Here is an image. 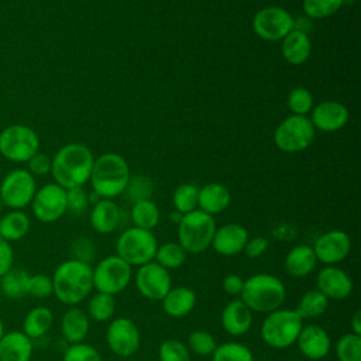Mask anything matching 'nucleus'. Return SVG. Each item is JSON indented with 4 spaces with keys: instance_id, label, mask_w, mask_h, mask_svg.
<instances>
[{
    "instance_id": "f257e3e1",
    "label": "nucleus",
    "mask_w": 361,
    "mask_h": 361,
    "mask_svg": "<svg viewBox=\"0 0 361 361\" xmlns=\"http://www.w3.org/2000/svg\"><path fill=\"white\" fill-rule=\"evenodd\" d=\"M94 164L93 152L80 142H71L61 147L51 159V175L56 185L63 189L83 186L92 173Z\"/></svg>"
},
{
    "instance_id": "f03ea898",
    "label": "nucleus",
    "mask_w": 361,
    "mask_h": 361,
    "mask_svg": "<svg viewBox=\"0 0 361 361\" xmlns=\"http://www.w3.org/2000/svg\"><path fill=\"white\" fill-rule=\"evenodd\" d=\"M55 298L68 306H75L85 300L93 289V268L89 262L66 259L61 262L52 276Z\"/></svg>"
},
{
    "instance_id": "7ed1b4c3",
    "label": "nucleus",
    "mask_w": 361,
    "mask_h": 361,
    "mask_svg": "<svg viewBox=\"0 0 361 361\" xmlns=\"http://www.w3.org/2000/svg\"><path fill=\"white\" fill-rule=\"evenodd\" d=\"M90 183L93 192L102 199H113L121 195L130 180L127 161L117 152H106L94 159Z\"/></svg>"
},
{
    "instance_id": "20e7f679",
    "label": "nucleus",
    "mask_w": 361,
    "mask_h": 361,
    "mask_svg": "<svg viewBox=\"0 0 361 361\" xmlns=\"http://www.w3.org/2000/svg\"><path fill=\"white\" fill-rule=\"evenodd\" d=\"M286 288L282 281L271 274H255L244 279L240 299L252 312L269 313L283 303Z\"/></svg>"
},
{
    "instance_id": "39448f33",
    "label": "nucleus",
    "mask_w": 361,
    "mask_h": 361,
    "mask_svg": "<svg viewBox=\"0 0 361 361\" xmlns=\"http://www.w3.org/2000/svg\"><path fill=\"white\" fill-rule=\"evenodd\" d=\"M303 320L295 309H275L267 313L261 324V337L272 348L282 350L296 343Z\"/></svg>"
},
{
    "instance_id": "423d86ee",
    "label": "nucleus",
    "mask_w": 361,
    "mask_h": 361,
    "mask_svg": "<svg viewBox=\"0 0 361 361\" xmlns=\"http://www.w3.org/2000/svg\"><path fill=\"white\" fill-rule=\"evenodd\" d=\"M216 228L214 217L196 209L182 214L178 223V243L188 254H200L212 245Z\"/></svg>"
},
{
    "instance_id": "0eeeda50",
    "label": "nucleus",
    "mask_w": 361,
    "mask_h": 361,
    "mask_svg": "<svg viewBox=\"0 0 361 361\" xmlns=\"http://www.w3.org/2000/svg\"><path fill=\"white\" fill-rule=\"evenodd\" d=\"M158 241L152 231L130 227L124 230L116 243L117 255L131 267H141L154 261Z\"/></svg>"
},
{
    "instance_id": "6e6552de",
    "label": "nucleus",
    "mask_w": 361,
    "mask_h": 361,
    "mask_svg": "<svg viewBox=\"0 0 361 361\" xmlns=\"http://www.w3.org/2000/svg\"><path fill=\"white\" fill-rule=\"evenodd\" d=\"M39 151V137L25 124H10L0 131V154L11 162H27Z\"/></svg>"
},
{
    "instance_id": "1a4fd4ad",
    "label": "nucleus",
    "mask_w": 361,
    "mask_h": 361,
    "mask_svg": "<svg viewBox=\"0 0 361 361\" xmlns=\"http://www.w3.org/2000/svg\"><path fill=\"white\" fill-rule=\"evenodd\" d=\"M316 130L306 116L292 114L282 120L274 133L275 145L288 154L306 149L314 140Z\"/></svg>"
},
{
    "instance_id": "9d476101",
    "label": "nucleus",
    "mask_w": 361,
    "mask_h": 361,
    "mask_svg": "<svg viewBox=\"0 0 361 361\" xmlns=\"http://www.w3.org/2000/svg\"><path fill=\"white\" fill-rule=\"evenodd\" d=\"M131 265L117 254L107 255L93 268V288L97 292L114 296L124 290L133 276Z\"/></svg>"
},
{
    "instance_id": "9b49d317",
    "label": "nucleus",
    "mask_w": 361,
    "mask_h": 361,
    "mask_svg": "<svg viewBox=\"0 0 361 361\" xmlns=\"http://www.w3.org/2000/svg\"><path fill=\"white\" fill-rule=\"evenodd\" d=\"M37 192L35 178L24 168H16L4 175L0 183V199L4 207L11 210H23Z\"/></svg>"
},
{
    "instance_id": "f8f14e48",
    "label": "nucleus",
    "mask_w": 361,
    "mask_h": 361,
    "mask_svg": "<svg viewBox=\"0 0 361 361\" xmlns=\"http://www.w3.org/2000/svg\"><path fill=\"white\" fill-rule=\"evenodd\" d=\"M293 27L295 18L279 6L264 7L252 18V30L264 41H282Z\"/></svg>"
},
{
    "instance_id": "ddd939ff",
    "label": "nucleus",
    "mask_w": 361,
    "mask_h": 361,
    "mask_svg": "<svg viewBox=\"0 0 361 361\" xmlns=\"http://www.w3.org/2000/svg\"><path fill=\"white\" fill-rule=\"evenodd\" d=\"M31 210L37 220L41 223H54L59 220L66 212V189L52 183H45L37 189L32 200Z\"/></svg>"
},
{
    "instance_id": "4468645a",
    "label": "nucleus",
    "mask_w": 361,
    "mask_h": 361,
    "mask_svg": "<svg viewBox=\"0 0 361 361\" xmlns=\"http://www.w3.org/2000/svg\"><path fill=\"white\" fill-rule=\"evenodd\" d=\"M109 348L118 357L134 355L141 344V334L137 324L128 317L113 319L106 329Z\"/></svg>"
},
{
    "instance_id": "2eb2a0df",
    "label": "nucleus",
    "mask_w": 361,
    "mask_h": 361,
    "mask_svg": "<svg viewBox=\"0 0 361 361\" xmlns=\"http://www.w3.org/2000/svg\"><path fill=\"white\" fill-rule=\"evenodd\" d=\"M135 286L148 300H161L172 288V278L168 269L155 261L138 267L135 272Z\"/></svg>"
},
{
    "instance_id": "dca6fc26",
    "label": "nucleus",
    "mask_w": 361,
    "mask_h": 361,
    "mask_svg": "<svg viewBox=\"0 0 361 361\" xmlns=\"http://www.w3.org/2000/svg\"><path fill=\"white\" fill-rule=\"evenodd\" d=\"M312 248L317 261L324 265H336L350 254L351 238L343 230H330L319 235Z\"/></svg>"
},
{
    "instance_id": "f3484780",
    "label": "nucleus",
    "mask_w": 361,
    "mask_h": 361,
    "mask_svg": "<svg viewBox=\"0 0 361 361\" xmlns=\"http://www.w3.org/2000/svg\"><path fill=\"white\" fill-rule=\"evenodd\" d=\"M316 289L327 299L341 300L351 295L353 281L344 269L336 265H326L316 276Z\"/></svg>"
},
{
    "instance_id": "a211bd4d",
    "label": "nucleus",
    "mask_w": 361,
    "mask_h": 361,
    "mask_svg": "<svg viewBox=\"0 0 361 361\" xmlns=\"http://www.w3.org/2000/svg\"><path fill=\"white\" fill-rule=\"evenodd\" d=\"M312 116L309 117L314 130L323 133H334L341 130L348 121V109L334 100L322 102L312 109Z\"/></svg>"
},
{
    "instance_id": "6ab92c4d",
    "label": "nucleus",
    "mask_w": 361,
    "mask_h": 361,
    "mask_svg": "<svg viewBox=\"0 0 361 361\" xmlns=\"http://www.w3.org/2000/svg\"><path fill=\"white\" fill-rule=\"evenodd\" d=\"M296 344L299 351L309 360L324 358L331 348V340L329 333L319 324H306L302 327Z\"/></svg>"
},
{
    "instance_id": "aec40b11",
    "label": "nucleus",
    "mask_w": 361,
    "mask_h": 361,
    "mask_svg": "<svg viewBox=\"0 0 361 361\" xmlns=\"http://www.w3.org/2000/svg\"><path fill=\"white\" fill-rule=\"evenodd\" d=\"M248 241V231L244 226L237 223H227L216 228L212 247L224 257H233L243 252L245 243Z\"/></svg>"
},
{
    "instance_id": "412c9836",
    "label": "nucleus",
    "mask_w": 361,
    "mask_h": 361,
    "mask_svg": "<svg viewBox=\"0 0 361 361\" xmlns=\"http://www.w3.org/2000/svg\"><path fill=\"white\" fill-rule=\"evenodd\" d=\"M252 320V310L241 299L230 300L220 314L223 330L234 337L245 334L251 329Z\"/></svg>"
},
{
    "instance_id": "4be33fe9",
    "label": "nucleus",
    "mask_w": 361,
    "mask_h": 361,
    "mask_svg": "<svg viewBox=\"0 0 361 361\" xmlns=\"http://www.w3.org/2000/svg\"><path fill=\"white\" fill-rule=\"evenodd\" d=\"M32 351V340L23 331H4L0 338V361H30Z\"/></svg>"
},
{
    "instance_id": "5701e85b",
    "label": "nucleus",
    "mask_w": 361,
    "mask_h": 361,
    "mask_svg": "<svg viewBox=\"0 0 361 361\" xmlns=\"http://www.w3.org/2000/svg\"><path fill=\"white\" fill-rule=\"evenodd\" d=\"M90 319L86 310L71 306L61 319V333L65 341L69 344L83 343L86 336L89 334Z\"/></svg>"
},
{
    "instance_id": "b1692460",
    "label": "nucleus",
    "mask_w": 361,
    "mask_h": 361,
    "mask_svg": "<svg viewBox=\"0 0 361 361\" xmlns=\"http://www.w3.org/2000/svg\"><path fill=\"white\" fill-rule=\"evenodd\" d=\"M231 200L230 190L226 185L219 182H212L199 189L197 207L199 210L214 216L224 212Z\"/></svg>"
},
{
    "instance_id": "393cba45",
    "label": "nucleus",
    "mask_w": 361,
    "mask_h": 361,
    "mask_svg": "<svg viewBox=\"0 0 361 361\" xmlns=\"http://www.w3.org/2000/svg\"><path fill=\"white\" fill-rule=\"evenodd\" d=\"M161 303L164 312L168 316L173 319L185 317L193 310L196 305V293L188 286L171 288L169 292L161 299Z\"/></svg>"
},
{
    "instance_id": "a878e982",
    "label": "nucleus",
    "mask_w": 361,
    "mask_h": 361,
    "mask_svg": "<svg viewBox=\"0 0 361 361\" xmlns=\"http://www.w3.org/2000/svg\"><path fill=\"white\" fill-rule=\"evenodd\" d=\"M120 209L111 199H100L90 212V226L99 234H109L120 224Z\"/></svg>"
},
{
    "instance_id": "bb28decb",
    "label": "nucleus",
    "mask_w": 361,
    "mask_h": 361,
    "mask_svg": "<svg viewBox=\"0 0 361 361\" xmlns=\"http://www.w3.org/2000/svg\"><path fill=\"white\" fill-rule=\"evenodd\" d=\"M316 264L317 259L313 252V248L306 244H299L290 248L283 261L285 271L295 278L310 275L314 271Z\"/></svg>"
},
{
    "instance_id": "cd10ccee",
    "label": "nucleus",
    "mask_w": 361,
    "mask_h": 361,
    "mask_svg": "<svg viewBox=\"0 0 361 361\" xmlns=\"http://www.w3.org/2000/svg\"><path fill=\"white\" fill-rule=\"evenodd\" d=\"M281 49H282V56L288 63L296 65V66L305 63L312 51V42H310L309 34L293 28L282 39Z\"/></svg>"
},
{
    "instance_id": "c85d7f7f",
    "label": "nucleus",
    "mask_w": 361,
    "mask_h": 361,
    "mask_svg": "<svg viewBox=\"0 0 361 361\" xmlns=\"http://www.w3.org/2000/svg\"><path fill=\"white\" fill-rule=\"evenodd\" d=\"M30 227V217L23 210H10L0 217V237L8 243L24 238Z\"/></svg>"
},
{
    "instance_id": "c756f323",
    "label": "nucleus",
    "mask_w": 361,
    "mask_h": 361,
    "mask_svg": "<svg viewBox=\"0 0 361 361\" xmlns=\"http://www.w3.org/2000/svg\"><path fill=\"white\" fill-rule=\"evenodd\" d=\"M54 322V313L47 306H35L32 307L23 320V333L28 336L31 340H37L44 337Z\"/></svg>"
},
{
    "instance_id": "7c9ffc66",
    "label": "nucleus",
    "mask_w": 361,
    "mask_h": 361,
    "mask_svg": "<svg viewBox=\"0 0 361 361\" xmlns=\"http://www.w3.org/2000/svg\"><path fill=\"white\" fill-rule=\"evenodd\" d=\"M28 278H30V274L27 269L13 265L0 278V293L11 300L24 298L27 295Z\"/></svg>"
},
{
    "instance_id": "2f4dec72",
    "label": "nucleus",
    "mask_w": 361,
    "mask_h": 361,
    "mask_svg": "<svg viewBox=\"0 0 361 361\" xmlns=\"http://www.w3.org/2000/svg\"><path fill=\"white\" fill-rule=\"evenodd\" d=\"M327 307L329 299L317 289H310L300 296L295 312L300 316L302 320H312L320 317L327 310Z\"/></svg>"
},
{
    "instance_id": "473e14b6",
    "label": "nucleus",
    "mask_w": 361,
    "mask_h": 361,
    "mask_svg": "<svg viewBox=\"0 0 361 361\" xmlns=\"http://www.w3.org/2000/svg\"><path fill=\"white\" fill-rule=\"evenodd\" d=\"M131 220L134 227L151 231L159 223V209L151 199L135 202L131 207Z\"/></svg>"
},
{
    "instance_id": "72a5a7b5",
    "label": "nucleus",
    "mask_w": 361,
    "mask_h": 361,
    "mask_svg": "<svg viewBox=\"0 0 361 361\" xmlns=\"http://www.w3.org/2000/svg\"><path fill=\"white\" fill-rule=\"evenodd\" d=\"M114 312H116V300H114V296L111 295L96 292L87 300L86 313L90 320L107 322L113 317Z\"/></svg>"
},
{
    "instance_id": "f704fd0d",
    "label": "nucleus",
    "mask_w": 361,
    "mask_h": 361,
    "mask_svg": "<svg viewBox=\"0 0 361 361\" xmlns=\"http://www.w3.org/2000/svg\"><path fill=\"white\" fill-rule=\"evenodd\" d=\"M186 257H188V252L182 248L179 243L169 241L158 245L154 261L169 271V269H176L182 267L186 261Z\"/></svg>"
},
{
    "instance_id": "c9c22d12",
    "label": "nucleus",
    "mask_w": 361,
    "mask_h": 361,
    "mask_svg": "<svg viewBox=\"0 0 361 361\" xmlns=\"http://www.w3.org/2000/svg\"><path fill=\"white\" fill-rule=\"evenodd\" d=\"M212 361H254V355L245 344L227 341L214 348Z\"/></svg>"
},
{
    "instance_id": "e433bc0d",
    "label": "nucleus",
    "mask_w": 361,
    "mask_h": 361,
    "mask_svg": "<svg viewBox=\"0 0 361 361\" xmlns=\"http://www.w3.org/2000/svg\"><path fill=\"white\" fill-rule=\"evenodd\" d=\"M199 197V188L193 183H182L179 185L172 196L173 207L180 214H186L189 212L196 210Z\"/></svg>"
},
{
    "instance_id": "4c0bfd02",
    "label": "nucleus",
    "mask_w": 361,
    "mask_h": 361,
    "mask_svg": "<svg viewBox=\"0 0 361 361\" xmlns=\"http://www.w3.org/2000/svg\"><path fill=\"white\" fill-rule=\"evenodd\" d=\"M334 351L338 361H361V336L351 331L343 334L337 340Z\"/></svg>"
},
{
    "instance_id": "58836bf2",
    "label": "nucleus",
    "mask_w": 361,
    "mask_h": 361,
    "mask_svg": "<svg viewBox=\"0 0 361 361\" xmlns=\"http://www.w3.org/2000/svg\"><path fill=\"white\" fill-rule=\"evenodd\" d=\"M343 4H344V0H303L302 1V7L306 17L313 20H323L336 14Z\"/></svg>"
},
{
    "instance_id": "ea45409f",
    "label": "nucleus",
    "mask_w": 361,
    "mask_h": 361,
    "mask_svg": "<svg viewBox=\"0 0 361 361\" xmlns=\"http://www.w3.org/2000/svg\"><path fill=\"white\" fill-rule=\"evenodd\" d=\"M159 361H190V351L182 341L166 338L158 348Z\"/></svg>"
},
{
    "instance_id": "a19ab883",
    "label": "nucleus",
    "mask_w": 361,
    "mask_h": 361,
    "mask_svg": "<svg viewBox=\"0 0 361 361\" xmlns=\"http://www.w3.org/2000/svg\"><path fill=\"white\" fill-rule=\"evenodd\" d=\"M186 347L189 348V351L197 355H212V353L217 347V343L212 333L206 330H195L189 334Z\"/></svg>"
},
{
    "instance_id": "79ce46f5",
    "label": "nucleus",
    "mask_w": 361,
    "mask_h": 361,
    "mask_svg": "<svg viewBox=\"0 0 361 361\" xmlns=\"http://www.w3.org/2000/svg\"><path fill=\"white\" fill-rule=\"evenodd\" d=\"M288 107L296 116H306L313 109V94L306 87H295L288 94Z\"/></svg>"
},
{
    "instance_id": "37998d69",
    "label": "nucleus",
    "mask_w": 361,
    "mask_h": 361,
    "mask_svg": "<svg viewBox=\"0 0 361 361\" xmlns=\"http://www.w3.org/2000/svg\"><path fill=\"white\" fill-rule=\"evenodd\" d=\"M62 361H103L100 353L90 344L76 343L69 344L63 353Z\"/></svg>"
},
{
    "instance_id": "c03bdc74",
    "label": "nucleus",
    "mask_w": 361,
    "mask_h": 361,
    "mask_svg": "<svg viewBox=\"0 0 361 361\" xmlns=\"http://www.w3.org/2000/svg\"><path fill=\"white\" fill-rule=\"evenodd\" d=\"M54 293L52 279L49 275L45 274H30L28 285H27V295L35 299H47Z\"/></svg>"
},
{
    "instance_id": "a18cd8bd",
    "label": "nucleus",
    "mask_w": 361,
    "mask_h": 361,
    "mask_svg": "<svg viewBox=\"0 0 361 361\" xmlns=\"http://www.w3.org/2000/svg\"><path fill=\"white\" fill-rule=\"evenodd\" d=\"M126 190L133 203L140 200H147L152 195V182L145 176H135L133 179L130 176Z\"/></svg>"
},
{
    "instance_id": "49530a36",
    "label": "nucleus",
    "mask_w": 361,
    "mask_h": 361,
    "mask_svg": "<svg viewBox=\"0 0 361 361\" xmlns=\"http://www.w3.org/2000/svg\"><path fill=\"white\" fill-rule=\"evenodd\" d=\"M66 206L68 210L73 214H82L83 212H86L89 206V199L87 193L82 186L66 190Z\"/></svg>"
},
{
    "instance_id": "de8ad7c7",
    "label": "nucleus",
    "mask_w": 361,
    "mask_h": 361,
    "mask_svg": "<svg viewBox=\"0 0 361 361\" xmlns=\"http://www.w3.org/2000/svg\"><path fill=\"white\" fill-rule=\"evenodd\" d=\"M27 171L35 178V176H45L51 173V158L44 152L34 154L27 161Z\"/></svg>"
},
{
    "instance_id": "09e8293b",
    "label": "nucleus",
    "mask_w": 361,
    "mask_h": 361,
    "mask_svg": "<svg viewBox=\"0 0 361 361\" xmlns=\"http://www.w3.org/2000/svg\"><path fill=\"white\" fill-rule=\"evenodd\" d=\"M72 258L89 262L94 257V244L85 237H79L72 243Z\"/></svg>"
},
{
    "instance_id": "8fccbe9b",
    "label": "nucleus",
    "mask_w": 361,
    "mask_h": 361,
    "mask_svg": "<svg viewBox=\"0 0 361 361\" xmlns=\"http://www.w3.org/2000/svg\"><path fill=\"white\" fill-rule=\"evenodd\" d=\"M268 250V240L265 237L257 235L252 238H248V241L245 243V247L243 250V252L248 257V258H258L261 257L265 251Z\"/></svg>"
},
{
    "instance_id": "3c124183",
    "label": "nucleus",
    "mask_w": 361,
    "mask_h": 361,
    "mask_svg": "<svg viewBox=\"0 0 361 361\" xmlns=\"http://www.w3.org/2000/svg\"><path fill=\"white\" fill-rule=\"evenodd\" d=\"M14 264V251L11 244L0 237V278L13 267Z\"/></svg>"
},
{
    "instance_id": "603ef678",
    "label": "nucleus",
    "mask_w": 361,
    "mask_h": 361,
    "mask_svg": "<svg viewBox=\"0 0 361 361\" xmlns=\"http://www.w3.org/2000/svg\"><path fill=\"white\" fill-rule=\"evenodd\" d=\"M221 286H223V290L227 295L240 296V293L243 290V286H244V279L237 274H230V275L224 276Z\"/></svg>"
},
{
    "instance_id": "864d4df0",
    "label": "nucleus",
    "mask_w": 361,
    "mask_h": 361,
    "mask_svg": "<svg viewBox=\"0 0 361 361\" xmlns=\"http://www.w3.org/2000/svg\"><path fill=\"white\" fill-rule=\"evenodd\" d=\"M350 324H351V333L361 336V310L354 312V314L350 320Z\"/></svg>"
},
{
    "instance_id": "5fc2aeb1",
    "label": "nucleus",
    "mask_w": 361,
    "mask_h": 361,
    "mask_svg": "<svg viewBox=\"0 0 361 361\" xmlns=\"http://www.w3.org/2000/svg\"><path fill=\"white\" fill-rule=\"evenodd\" d=\"M4 331H6V330H4V324H3V320L0 319V338H1V336L4 334Z\"/></svg>"
},
{
    "instance_id": "6e6d98bb",
    "label": "nucleus",
    "mask_w": 361,
    "mask_h": 361,
    "mask_svg": "<svg viewBox=\"0 0 361 361\" xmlns=\"http://www.w3.org/2000/svg\"><path fill=\"white\" fill-rule=\"evenodd\" d=\"M3 209H4V204H3V202H1V199H0V213L3 212Z\"/></svg>"
},
{
    "instance_id": "4d7b16f0",
    "label": "nucleus",
    "mask_w": 361,
    "mask_h": 361,
    "mask_svg": "<svg viewBox=\"0 0 361 361\" xmlns=\"http://www.w3.org/2000/svg\"><path fill=\"white\" fill-rule=\"evenodd\" d=\"M354 1H357V0H344V3H354Z\"/></svg>"
},
{
    "instance_id": "13d9d810",
    "label": "nucleus",
    "mask_w": 361,
    "mask_h": 361,
    "mask_svg": "<svg viewBox=\"0 0 361 361\" xmlns=\"http://www.w3.org/2000/svg\"><path fill=\"white\" fill-rule=\"evenodd\" d=\"M0 303H1V293H0Z\"/></svg>"
}]
</instances>
